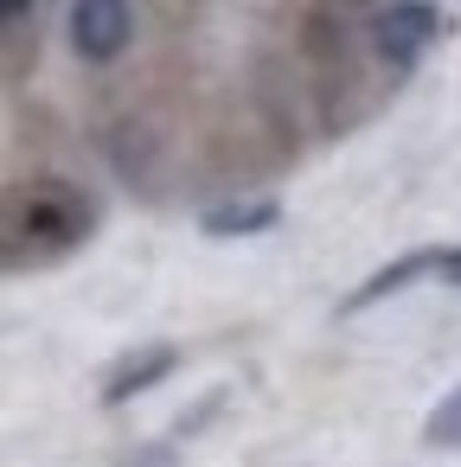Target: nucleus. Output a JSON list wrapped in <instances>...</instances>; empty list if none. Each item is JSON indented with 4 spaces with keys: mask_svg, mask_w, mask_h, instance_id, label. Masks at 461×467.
I'll use <instances>...</instances> for the list:
<instances>
[{
    "mask_svg": "<svg viewBox=\"0 0 461 467\" xmlns=\"http://www.w3.org/2000/svg\"><path fill=\"white\" fill-rule=\"evenodd\" d=\"M20 237H33L39 250H71L90 237V199L65 180H39L20 199Z\"/></svg>",
    "mask_w": 461,
    "mask_h": 467,
    "instance_id": "f257e3e1",
    "label": "nucleus"
},
{
    "mask_svg": "<svg viewBox=\"0 0 461 467\" xmlns=\"http://www.w3.org/2000/svg\"><path fill=\"white\" fill-rule=\"evenodd\" d=\"M435 39H442V14L429 0H391V7H378V20H372V46H378V58L391 71H410Z\"/></svg>",
    "mask_w": 461,
    "mask_h": 467,
    "instance_id": "f03ea898",
    "label": "nucleus"
},
{
    "mask_svg": "<svg viewBox=\"0 0 461 467\" xmlns=\"http://www.w3.org/2000/svg\"><path fill=\"white\" fill-rule=\"evenodd\" d=\"M135 39L129 0H71V46L84 65H116Z\"/></svg>",
    "mask_w": 461,
    "mask_h": 467,
    "instance_id": "7ed1b4c3",
    "label": "nucleus"
},
{
    "mask_svg": "<svg viewBox=\"0 0 461 467\" xmlns=\"http://www.w3.org/2000/svg\"><path fill=\"white\" fill-rule=\"evenodd\" d=\"M173 365H180V346H141V352H129V358L103 378V410H122L129 397L154 390L161 378H173Z\"/></svg>",
    "mask_w": 461,
    "mask_h": 467,
    "instance_id": "20e7f679",
    "label": "nucleus"
},
{
    "mask_svg": "<svg viewBox=\"0 0 461 467\" xmlns=\"http://www.w3.org/2000/svg\"><path fill=\"white\" fill-rule=\"evenodd\" d=\"M435 263H442V250H403L397 263H384V269H372L346 301H340V314H365V307H378L384 295H397V288H410L416 275H435Z\"/></svg>",
    "mask_w": 461,
    "mask_h": 467,
    "instance_id": "39448f33",
    "label": "nucleus"
},
{
    "mask_svg": "<svg viewBox=\"0 0 461 467\" xmlns=\"http://www.w3.org/2000/svg\"><path fill=\"white\" fill-rule=\"evenodd\" d=\"M282 224V205L276 199H225L199 218L205 237H257V231H276Z\"/></svg>",
    "mask_w": 461,
    "mask_h": 467,
    "instance_id": "423d86ee",
    "label": "nucleus"
},
{
    "mask_svg": "<svg viewBox=\"0 0 461 467\" xmlns=\"http://www.w3.org/2000/svg\"><path fill=\"white\" fill-rule=\"evenodd\" d=\"M423 441H429V448H461V390H448V397L429 410Z\"/></svg>",
    "mask_w": 461,
    "mask_h": 467,
    "instance_id": "0eeeda50",
    "label": "nucleus"
},
{
    "mask_svg": "<svg viewBox=\"0 0 461 467\" xmlns=\"http://www.w3.org/2000/svg\"><path fill=\"white\" fill-rule=\"evenodd\" d=\"M435 275H442L448 288H461V244H455V250H442V263H435Z\"/></svg>",
    "mask_w": 461,
    "mask_h": 467,
    "instance_id": "6e6552de",
    "label": "nucleus"
},
{
    "mask_svg": "<svg viewBox=\"0 0 461 467\" xmlns=\"http://www.w3.org/2000/svg\"><path fill=\"white\" fill-rule=\"evenodd\" d=\"M129 467H173V454H167V448H141Z\"/></svg>",
    "mask_w": 461,
    "mask_h": 467,
    "instance_id": "1a4fd4ad",
    "label": "nucleus"
},
{
    "mask_svg": "<svg viewBox=\"0 0 461 467\" xmlns=\"http://www.w3.org/2000/svg\"><path fill=\"white\" fill-rule=\"evenodd\" d=\"M26 7H33V0H0V20H20Z\"/></svg>",
    "mask_w": 461,
    "mask_h": 467,
    "instance_id": "9d476101",
    "label": "nucleus"
}]
</instances>
